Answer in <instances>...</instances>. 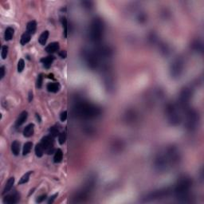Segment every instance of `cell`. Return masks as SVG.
Masks as SVG:
<instances>
[{
  "instance_id": "cell-8",
  "label": "cell",
  "mask_w": 204,
  "mask_h": 204,
  "mask_svg": "<svg viewBox=\"0 0 204 204\" xmlns=\"http://www.w3.org/2000/svg\"><path fill=\"white\" fill-rule=\"evenodd\" d=\"M27 116H28V112L26 111L22 112L21 114L19 115L18 120L16 121V126L18 127V126H21L22 125H23L26 122V121Z\"/></svg>"
},
{
  "instance_id": "cell-12",
  "label": "cell",
  "mask_w": 204,
  "mask_h": 204,
  "mask_svg": "<svg viewBox=\"0 0 204 204\" xmlns=\"http://www.w3.org/2000/svg\"><path fill=\"white\" fill-rule=\"evenodd\" d=\"M11 151L13 152V154L14 156H18L19 152H20V143L17 141V140H14V142L11 144Z\"/></svg>"
},
{
  "instance_id": "cell-24",
  "label": "cell",
  "mask_w": 204,
  "mask_h": 204,
  "mask_svg": "<svg viewBox=\"0 0 204 204\" xmlns=\"http://www.w3.org/2000/svg\"><path fill=\"white\" fill-rule=\"evenodd\" d=\"M50 136L53 137H56V136H59V133H58V129L55 127H51L50 129Z\"/></svg>"
},
{
  "instance_id": "cell-22",
  "label": "cell",
  "mask_w": 204,
  "mask_h": 204,
  "mask_svg": "<svg viewBox=\"0 0 204 204\" xmlns=\"http://www.w3.org/2000/svg\"><path fill=\"white\" fill-rule=\"evenodd\" d=\"M8 54V46H3L2 47V52H1V57L3 59H6Z\"/></svg>"
},
{
  "instance_id": "cell-31",
  "label": "cell",
  "mask_w": 204,
  "mask_h": 204,
  "mask_svg": "<svg viewBox=\"0 0 204 204\" xmlns=\"http://www.w3.org/2000/svg\"><path fill=\"white\" fill-rule=\"evenodd\" d=\"M33 100V93L32 91H30V93H29V101L30 102V101H32Z\"/></svg>"
},
{
  "instance_id": "cell-20",
  "label": "cell",
  "mask_w": 204,
  "mask_h": 204,
  "mask_svg": "<svg viewBox=\"0 0 204 204\" xmlns=\"http://www.w3.org/2000/svg\"><path fill=\"white\" fill-rule=\"evenodd\" d=\"M25 68V61L23 59H20L18 62V72L22 73Z\"/></svg>"
},
{
  "instance_id": "cell-1",
  "label": "cell",
  "mask_w": 204,
  "mask_h": 204,
  "mask_svg": "<svg viewBox=\"0 0 204 204\" xmlns=\"http://www.w3.org/2000/svg\"><path fill=\"white\" fill-rule=\"evenodd\" d=\"M103 33V24L100 19H94L91 26V37L93 40L100 39Z\"/></svg>"
},
{
  "instance_id": "cell-15",
  "label": "cell",
  "mask_w": 204,
  "mask_h": 204,
  "mask_svg": "<svg viewBox=\"0 0 204 204\" xmlns=\"http://www.w3.org/2000/svg\"><path fill=\"white\" fill-rule=\"evenodd\" d=\"M30 38H31V34H29L27 31H26V32L22 35L21 41H20L22 46H25L26 44H27V43L30 41Z\"/></svg>"
},
{
  "instance_id": "cell-32",
  "label": "cell",
  "mask_w": 204,
  "mask_h": 204,
  "mask_svg": "<svg viewBox=\"0 0 204 204\" xmlns=\"http://www.w3.org/2000/svg\"><path fill=\"white\" fill-rule=\"evenodd\" d=\"M54 77V75H53V74H50V75H49V77H49V78L54 79V77Z\"/></svg>"
},
{
  "instance_id": "cell-3",
  "label": "cell",
  "mask_w": 204,
  "mask_h": 204,
  "mask_svg": "<svg viewBox=\"0 0 204 204\" xmlns=\"http://www.w3.org/2000/svg\"><path fill=\"white\" fill-rule=\"evenodd\" d=\"M41 143L47 154H52L54 152V137L53 136H46L43 137Z\"/></svg>"
},
{
  "instance_id": "cell-25",
  "label": "cell",
  "mask_w": 204,
  "mask_h": 204,
  "mask_svg": "<svg viewBox=\"0 0 204 204\" xmlns=\"http://www.w3.org/2000/svg\"><path fill=\"white\" fill-rule=\"evenodd\" d=\"M61 21V23H62V26H63V27L65 29V37L66 38L67 37V20H66V18H65V17H62Z\"/></svg>"
},
{
  "instance_id": "cell-14",
  "label": "cell",
  "mask_w": 204,
  "mask_h": 204,
  "mask_svg": "<svg viewBox=\"0 0 204 204\" xmlns=\"http://www.w3.org/2000/svg\"><path fill=\"white\" fill-rule=\"evenodd\" d=\"M62 159H63V152H62V151L61 149L58 148L55 151V154H54V162L56 163V164L60 163L62 160Z\"/></svg>"
},
{
  "instance_id": "cell-7",
  "label": "cell",
  "mask_w": 204,
  "mask_h": 204,
  "mask_svg": "<svg viewBox=\"0 0 204 204\" xmlns=\"http://www.w3.org/2000/svg\"><path fill=\"white\" fill-rule=\"evenodd\" d=\"M34 132V125L30 124L23 130V136L25 137H30L31 136H33Z\"/></svg>"
},
{
  "instance_id": "cell-30",
  "label": "cell",
  "mask_w": 204,
  "mask_h": 204,
  "mask_svg": "<svg viewBox=\"0 0 204 204\" xmlns=\"http://www.w3.org/2000/svg\"><path fill=\"white\" fill-rule=\"evenodd\" d=\"M57 195H58V194H55V195H54L53 196H51V197L50 198V200L48 201V203L49 204L53 203H54V199H56V197L57 196Z\"/></svg>"
},
{
  "instance_id": "cell-2",
  "label": "cell",
  "mask_w": 204,
  "mask_h": 204,
  "mask_svg": "<svg viewBox=\"0 0 204 204\" xmlns=\"http://www.w3.org/2000/svg\"><path fill=\"white\" fill-rule=\"evenodd\" d=\"M191 185V182L190 180L188 179H183L177 185V187H176V193L178 194L179 197H185L186 195V193L188 191V188Z\"/></svg>"
},
{
  "instance_id": "cell-6",
  "label": "cell",
  "mask_w": 204,
  "mask_h": 204,
  "mask_svg": "<svg viewBox=\"0 0 204 204\" xmlns=\"http://www.w3.org/2000/svg\"><path fill=\"white\" fill-rule=\"evenodd\" d=\"M59 50V43L58 42H52L49 44L46 47V51L49 54H54L55 52H57Z\"/></svg>"
},
{
  "instance_id": "cell-18",
  "label": "cell",
  "mask_w": 204,
  "mask_h": 204,
  "mask_svg": "<svg viewBox=\"0 0 204 204\" xmlns=\"http://www.w3.org/2000/svg\"><path fill=\"white\" fill-rule=\"evenodd\" d=\"M32 142H26V143L24 144V147H23V151H22V154H23V156L29 154V153L30 152L31 149H32Z\"/></svg>"
},
{
  "instance_id": "cell-19",
  "label": "cell",
  "mask_w": 204,
  "mask_h": 204,
  "mask_svg": "<svg viewBox=\"0 0 204 204\" xmlns=\"http://www.w3.org/2000/svg\"><path fill=\"white\" fill-rule=\"evenodd\" d=\"M31 174H32V172H26V174H24L22 176V177L20 179V180L18 181V185H22V184L27 183L29 181V179H30V176Z\"/></svg>"
},
{
  "instance_id": "cell-17",
  "label": "cell",
  "mask_w": 204,
  "mask_h": 204,
  "mask_svg": "<svg viewBox=\"0 0 204 204\" xmlns=\"http://www.w3.org/2000/svg\"><path fill=\"white\" fill-rule=\"evenodd\" d=\"M35 154L36 156H38V157H42L43 156V154H44V152H45V150H44V147H43V146L42 145V143H38L37 145H36L35 147Z\"/></svg>"
},
{
  "instance_id": "cell-13",
  "label": "cell",
  "mask_w": 204,
  "mask_h": 204,
  "mask_svg": "<svg viewBox=\"0 0 204 204\" xmlns=\"http://www.w3.org/2000/svg\"><path fill=\"white\" fill-rule=\"evenodd\" d=\"M49 34H50L49 31H48V30H45V31L42 32V34L40 35L38 42H39V43L42 46H45V45H46L47 39H48V38H49Z\"/></svg>"
},
{
  "instance_id": "cell-10",
  "label": "cell",
  "mask_w": 204,
  "mask_h": 204,
  "mask_svg": "<svg viewBox=\"0 0 204 204\" xmlns=\"http://www.w3.org/2000/svg\"><path fill=\"white\" fill-rule=\"evenodd\" d=\"M48 92L50 93H57L60 90V85L58 83H49L46 86Z\"/></svg>"
},
{
  "instance_id": "cell-16",
  "label": "cell",
  "mask_w": 204,
  "mask_h": 204,
  "mask_svg": "<svg viewBox=\"0 0 204 204\" xmlns=\"http://www.w3.org/2000/svg\"><path fill=\"white\" fill-rule=\"evenodd\" d=\"M14 29L12 27H7L6 31H5V35H4L5 40L6 41H11L13 38V35H14Z\"/></svg>"
},
{
  "instance_id": "cell-26",
  "label": "cell",
  "mask_w": 204,
  "mask_h": 204,
  "mask_svg": "<svg viewBox=\"0 0 204 204\" xmlns=\"http://www.w3.org/2000/svg\"><path fill=\"white\" fill-rule=\"evenodd\" d=\"M66 119H67V112L66 111L62 112L61 113V115H60V120H61V121L62 122L65 121Z\"/></svg>"
},
{
  "instance_id": "cell-5",
  "label": "cell",
  "mask_w": 204,
  "mask_h": 204,
  "mask_svg": "<svg viewBox=\"0 0 204 204\" xmlns=\"http://www.w3.org/2000/svg\"><path fill=\"white\" fill-rule=\"evenodd\" d=\"M54 59H55L54 56L50 55V56H48V57H42V58L40 60V61L44 65V66H45L46 68L49 69L50 66H51V64L53 63V61H54Z\"/></svg>"
},
{
  "instance_id": "cell-29",
  "label": "cell",
  "mask_w": 204,
  "mask_h": 204,
  "mask_svg": "<svg viewBox=\"0 0 204 204\" xmlns=\"http://www.w3.org/2000/svg\"><path fill=\"white\" fill-rule=\"evenodd\" d=\"M58 55H59L61 58H65V57H67V52H66L65 50H62L61 52H59Z\"/></svg>"
},
{
  "instance_id": "cell-9",
  "label": "cell",
  "mask_w": 204,
  "mask_h": 204,
  "mask_svg": "<svg viewBox=\"0 0 204 204\" xmlns=\"http://www.w3.org/2000/svg\"><path fill=\"white\" fill-rule=\"evenodd\" d=\"M36 30H37V23L35 21H30L29 22L26 26V31L30 34H34L35 33Z\"/></svg>"
},
{
  "instance_id": "cell-4",
  "label": "cell",
  "mask_w": 204,
  "mask_h": 204,
  "mask_svg": "<svg viewBox=\"0 0 204 204\" xmlns=\"http://www.w3.org/2000/svg\"><path fill=\"white\" fill-rule=\"evenodd\" d=\"M18 199H19V198H18L17 193H14L11 194V195H8L6 197H4L3 203L7 204H14L16 203Z\"/></svg>"
},
{
  "instance_id": "cell-28",
  "label": "cell",
  "mask_w": 204,
  "mask_h": 204,
  "mask_svg": "<svg viewBox=\"0 0 204 204\" xmlns=\"http://www.w3.org/2000/svg\"><path fill=\"white\" fill-rule=\"evenodd\" d=\"M4 75H5V67L1 66L0 67V79L3 78Z\"/></svg>"
},
{
  "instance_id": "cell-11",
  "label": "cell",
  "mask_w": 204,
  "mask_h": 204,
  "mask_svg": "<svg viewBox=\"0 0 204 204\" xmlns=\"http://www.w3.org/2000/svg\"><path fill=\"white\" fill-rule=\"evenodd\" d=\"M14 183V177H11L10 179H8V181L6 183V186L4 187V190L3 191V195H5V194L8 193L11 190V188L13 187V185Z\"/></svg>"
},
{
  "instance_id": "cell-21",
  "label": "cell",
  "mask_w": 204,
  "mask_h": 204,
  "mask_svg": "<svg viewBox=\"0 0 204 204\" xmlns=\"http://www.w3.org/2000/svg\"><path fill=\"white\" fill-rule=\"evenodd\" d=\"M65 140H66V134H65V133H60L59 136H58V142H59V143L61 145L64 144L65 142Z\"/></svg>"
},
{
  "instance_id": "cell-27",
  "label": "cell",
  "mask_w": 204,
  "mask_h": 204,
  "mask_svg": "<svg viewBox=\"0 0 204 204\" xmlns=\"http://www.w3.org/2000/svg\"><path fill=\"white\" fill-rule=\"evenodd\" d=\"M46 199V195H42L39 196V197L36 199V203H42V201L45 200Z\"/></svg>"
},
{
  "instance_id": "cell-23",
  "label": "cell",
  "mask_w": 204,
  "mask_h": 204,
  "mask_svg": "<svg viewBox=\"0 0 204 204\" xmlns=\"http://www.w3.org/2000/svg\"><path fill=\"white\" fill-rule=\"evenodd\" d=\"M43 78H44L43 74L42 73H40L38 77V80H37V88H38V89H41V88H42L43 82Z\"/></svg>"
}]
</instances>
